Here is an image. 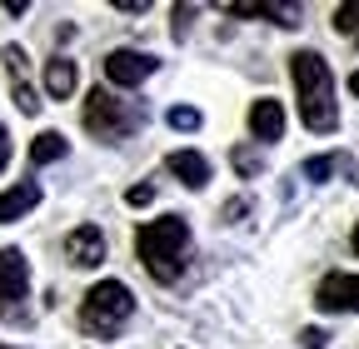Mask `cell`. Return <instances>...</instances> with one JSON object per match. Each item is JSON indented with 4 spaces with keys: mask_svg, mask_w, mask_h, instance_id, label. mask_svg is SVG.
Wrapping results in <instances>:
<instances>
[{
    "mask_svg": "<svg viewBox=\"0 0 359 349\" xmlns=\"http://www.w3.org/2000/svg\"><path fill=\"white\" fill-rule=\"evenodd\" d=\"M290 75H294V95H299V120L314 130V135H334L339 130V105H334L330 60L320 50H294Z\"/></svg>",
    "mask_w": 359,
    "mask_h": 349,
    "instance_id": "6da1fadb",
    "label": "cell"
},
{
    "mask_svg": "<svg viewBox=\"0 0 359 349\" xmlns=\"http://www.w3.org/2000/svg\"><path fill=\"white\" fill-rule=\"evenodd\" d=\"M135 249H140V265L150 270V280L175 285L180 275H185V254H190V220L185 214H165V220L140 225Z\"/></svg>",
    "mask_w": 359,
    "mask_h": 349,
    "instance_id": "7a4b0ae2",
    "label": "cell"
},
{
    "mask_svg": "<svg viewBox=\"0 0 359 349\" xmlns=\"http://www.w3.org/2000/svg\"><path fill=\"white\" fill-rule=\"evenodd\" d=\"M135 315V294L125 280H100V285H90L85 304H80V329L85 334H95V339H115Z\"/></svg>",
    "mask_w": 359,
    "mask_h": 349,
    "instance_id": "3957f363",
    "label": "cell"
},
{
    "mask_svg": "<svg viewBox=\"0 0 359 349\" xmlns=\"http://www.w3.org/2000/svg\"><path fill=\"white\" fill-rule=\"evenodd\" d=\"M145 125V110L130 105V100H115L110 90H90L85 95V130L100 140H125Z\"/></svg>",
    "mask_w": 359,
    "mask_h": 349,
    "instance_id": "277c9868",
    "label": "cell"
},
{
    "mask_svg": "<svg viewBox=\"0 0 359 349\" xmlns=\"http://www.w3.org/2000/svg\"><path fill=\"white\" fill-rule=\"evenodd\" d=\"M30 294V265L15 245L0 249V315H15V304Z\"/></svg>",
    "mask_w": 359,
    "mask_h": 349,
    "instance_id": "5b68a950",
    "label": "cell"
},
{
    "mask_svg": "<svg viewBox=\"0 0 359 349\" xmlns=\"http://www.w3.org/2000/svg\"><path fill=\"white\" fill-rule=\"evenodd\" d=\"M314 304H320L325 315H359V275H325L320 289H314Z\"/></svg>",
    "mask_w": 359,
    "mask_h": 349,
    "instance_id": "8992f818",
    "label": "cell"
},
{
    "mask_svg": "<svg viewBox=\"0 0 359 349\" xmlns=\"http://www.w3.org/2000/svg\"><path fill=\"white\" fill-rule=\"evenodd\" d=\"M155 55H145V50H110L105 55V80L110 85H120V90H135V85H145L150 75H155Z\"/></svg>",
    "mask_w": 359,
    "mask_h": 349,
    "instance_id": "52a82bcc",
    "label": "cell"
},
{
    "mask_svg": "<svg viewBox=\"0 0 359 349\" xmlns=\"http://www.w3.org/2000/svg\"><path fill=\"white\" fill-rule=\"evenodd\" d=\"M65 259L75 270H95V265H105V235H100V225H80V230H70L65 235Z\"/></svg>",
    "mask_w": 359,
    "mask_h": 349,
    "instance_id": "ba28073f",
    "label": "cell"
},
{
    "mask_svg": "<svg viewBox=\"0 0 359 349\" xmlns=\"http://www.w3.org/2000/svg\"><path fill=\"white\" fill-rule=\"evenodd\" d=\"M165 170H170L185 190H205V185H210V160H205L200 150H170V155H165Z\"/></svg>",
    "mask_w": 359,
    "mask_h": 349,
    "instance_id": "9c48e42d",
    "label": "cell"
},
{
    "mask_svg": "<svg viewBox=\"0 0 359 349\" xmlns=\"http://www.w3.org/2000/svg\"><path fill=\"white\" fill-rule=\"evenodd\" d=\"M250 135H255L259 145L285 140V105H280V100H255V105H250Z\"/></svg>",
    "mask_w": 359,
    "mask_h": 349,
    "instance_id": "30bf717a",
    "label": "cell"
},
{
    "mask_svg": "<svg viewBox=\"0 0 359 349\" xmlns=\"http://www.w3.org/2000/svg\"><path fill=\"white\" fill-rule=\"evenodd\" d=\"M6 70H11V90H15V105L25 115L40 110V95H35V85H30V65H25V50L20 46H6Z\"/></svg>",
    "mask_w": 359,
    "mask_h": 349,
    "instance_id": "8fae6325",
    "label": "cell"
},
{
    "mask_svg": "<svg viewBox=\"0 0 359 349\" xmlns=\"http://www.w3.org/2000/svg\"><path fill=\"white\" fill-rule=\"evenodd\" d=\"M75 85H80V70H75L70 55L45 60V95H50V100H70V95H75Z\"/></svg>",
    "mask_w": 359,
    "mask_h": 349,
    "instance_id": "7c38bea8",
    "label": "cell"
},
{
    "mask_svg": "<svg viewBox=\"0 0 359 349\" xmlns=\"http://www.w3.org/2000/svg\"><path fill=\"white\" fill-rule=\"evenodd\" d=\"M35 205H40V185H35V180H25V185H15V190H6V195H0V225L25 220Z\"/></svg>",
    "mask_w": 359,
    "mask_h": 349,
    "instance_id": "4fadbf2b",
    "label": "cell"
},
{
    "mask_svg": "<svg viewBox=\"0 0 359 349\" xmlns=\"http://www.w3.org/2000/svg\"><path fill=\"white\" fill-rule=\"evenodd\" d=\"M65 150H70V140L60 130H45V135L30 140V165H55V160H65Z\"/></svg>",
    "mask_w": 359,
    "mask_h": 349,
    "instance_id": "5bb4252c",
    "label": "cell"
},
{
    "mask_svg": "<svg viewBox=\"0 0 359 349\" xmlns=\"http://www.w3.org/2000/svg\"><path fill=\"white\" fill-rule=\"evenodd\" d=\"M170 125H175V130H200V110H195V105H175V110H170Z\"/></svg>",
    "mask_w": 359,
    "mask_h": 349,
    "instance_id": "9a60e30c",
    "label": "cell"
},
{
    "mask_svg": "<svg viewBox=\"0 0 359 349\" xmlns=\"http://www.w3.org/2000/svg\"><path fill=\"white\" fill-rule=\"evenodd\" d=\"M304 174H309V180H330V174H334V155H314V160H304Z\"/></svg>",
    "mask_w": 359,
    "mask_h": 349,
    "instance_id": "2e32d148",
    "label": "cell"
},
{
    "mask_svg": "<svg viewBox=\"0 0 359 349\" xmlns=\"http://www.w3.org/2000/svg\"><path fill=\"white\" fill-rule=\"evenodd\" d=\"M334 30H339V35L359 30V6H339V11H334Z\"/></svg>",
    "mask_w": 359,
    "mask_h": 349,
    "instance_id": "e0dca14e",
    "label": "cell"
},
{
    "mask_svg": "<svg viewBox=\"0 0 359 349\" xmlns=\"http://www.w3.org/2000/svg\"><path fill=\"white\" fill-rule=\"evenodd\" d=\"M190 20H195V6H175V40L190 35Z\"/></svg>",
    "mask_w": 359,
    "mask_h": 349,
    "instance_id": "ac0fdd59",
    "label": "cell"
},
{
    "mask_svg": "<svg viewBox=\"0 0 359 349\" xmlns=\"http://www.w3.org/2000/svg\"><path fill=\"white\" fill-rule=\"evenodd\" d=\"M235 170H240V174H259V155L240 145V150H235Z\"/></svg>",
    "mask_w": 359,
    "mask_h": 349,
    "instance_id": "d6986e66",
    "label": "cell"
},
{
    "mask_svg": "<svg viewBox=\"0 0 359 349\" xmlns=\"http://www.w3.org/2000/svg\"><path fill=\"white\" fill-rule=\"evenodd\" d=\"M150 200H155V185H130V195H125V205H135V210L150 205Z\"/></svg>",
    "mask_w": 359,
    "mask_h": 349,
    "instance_id": "ffe728a7",
    "label": "cell"
},
{
    "mask_svg": "<svg viewBox=\"0 0 359 349\" xmlns=\"http://www.w3.org/2000/svg\"><path fill=\"white\" fill-rule=\"evenodd\" d=\"M325 339H330L325 329H304V334H299V344H304V349H325Z\"/></svg>",
    "mask_w": 359,
    "mask_h": 349,
    "instance_id": "44dd1931",
    "label": "cell"
},
{
    "mask_svg": "<svg viewBox=\"0 0 359 349\" xmlns=\"http://www.w3.org/2000/svg\"><path fill=\"white\" fill-rule=\"evenodd\" d=\"M6 165H11V130L0 125V170H6Z\"/></svg>",
    "mask_w": 359,
    "mask_h": 349,
    "instance_id": "7402d4cb",
    "label": "cell"
},
{
    "mask_svg": "<svg viewBox=\"0 0 359 349\" xmlns=\"http://www.w3.org/2000/svg\"><path fill=\"white\" fill-rule=\"evenodd\" d=\"M115 11H130V15H140V11H150L145 0H115Z\"/></svg>",
    "mask_w": 359,
    "mask_h": 349,
    "instance_id": "603a6c76",
    "label": "cell"
},
{
    "mask_svg": "<svg viewBox=\"0 0 359 349\" xmlns=\"http://www.w3.org/2000/svg\"><path fill=\"white\" fill-rule=\"evenodd\" d=\"M349 90H354V95H359V70H354V75H349Z\"/></svg>",
    "mask_w": 359,
    "mask_h": 349,
    "instance_id": "cb8c5ba5",
    "label": "cell"
},
{
    "mask_svg": "<svg viewBox=\"0 0 359 349\" xmlns=\"http://www.w3.org/2000/svg\"><path fill=\"white\" fill-rule=\"evenodd\" d=\"M354 249H359V225H354Z\"/></svg>",
    "mask_w": 359,
    "mask_h": 349,
    "instance_id": "d4e9b609",
    "label": "cell"
},
{
    "mask_svg": "<svg viewBox=\"0 0 359 349\" xmlns=\"http://www.w3.org/2000/svg\"><path fill=\"white\" fill-rule=\"evenodd\" d=\"M0 349H11V344H0Z\"/></svg>",
    "mask_w": 359,
    "mask_h": 349,
    "instance_id": "484cf974",
    "label": "cell"
}]
</instances>
